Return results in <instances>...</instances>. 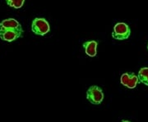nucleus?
I'll use <instances>...</instances> for the list:
<instances>
[{"label":"nucleus","instance_id":"nucleus-1","mask_svg":"<svg viewBox=\"0 0 148 122\" xmlns=\"http://www.w3.org/2000/svg\"><path fill=\"white\" fill-rule=\"evenodd\" d=\"M32 30L35 35L44 36L50 31V26L45 18L36 17L32 21Z\"/></svg>","mask_w":148,"mask_h":122},{"label":"nucleus","instance_id":"nucleus-2","mask_svg":"<svg viewBox=\"0 0 148 122\" xmlns=\"http://www.w3.org/2000/svg\"><path fill=\"white\" fill-rule=\"evenodd\" d=\"M131 35V29L128 25L123 22H119L114 26L112 37L117 40L127 39Z\"/></svg>","mask_w":148,"mask_h":122},{"label":"nucleus","instance_id":"nucleus-3","mask_svg":"<svg viewBox=\"0 0 148 122\" xmlns=\"http://www.w3.org/2000/svg\"><path fill=\"white\" fill-rule=\"evenodd\" d=\"M86 98L94 105H100L104 100L103 90L97 85H91L86 91Z\"/></svg>","mask_w":148,"mask_h":122},{"label":"nucleus","instance_id":"nucleus-4","mask_svg":"<svg viewBox=\"0 0 148 122\" xmlns=\"http://www.w3.org/2000/svg\"><path fill=\"white\" fill-rule=\"evenodd\" d=\"M120 83L122 85L127 87L128 89H135L139 83V79L138 75L134 73H127L125 72L121 75Z\"/></svg>","mask_w":148,"mask_h":122},{"label":"nucleus","instance_id":"nucleus-5","mask_svg":"<svg viewBox=\"0 0 148 122\" xmlns=\"http://www.w3.org/2000/svg\"><path fill=\"white\" fill-rule=\"evenodd\" d=\"M23 30H5L0 31V39L3 41L7 42H12L17 39L22 37Z\"/></svg>","mask_w":148,"mask_h":122},{"label":"nucleus","instance_id":"nucleus-6","mask_svg":"<svg viewBox=\"0 0 148 122\" xmlns=\"http://www.w3.org/2000/svg\"><path fill=\"white\" fill-rule=\"evenodd\" d=\"M5 30H23L21 25L14 18H8L0 22V31Z\"/></svg>","mask_w":148,"mask_h":122},{"label":"nucleus","instance_id":"nucleus-7","mask_svg":"<svg viewBox=\"0 0 148 122\" xmlns=\"http://www.w3.org/2000/svg\"><path fill=\"white\" fill-rule=\"evenodd\" d=\"M83 48L85 49V53L87 56L90 58H94L97 54V46L98 42L95 40H90L86 41L83 43Z\"/></svg>","mask_w":148,"mask_h":122},{"label":"nucleus","instance_id":"nucleus-8","mask_svg":"<svg viewBox=\"0 0 148 122\" xmlns=\"http://www.w3.org/2000/svg\"><path fill=\"white\" fill-rule=\"evenodd\" d=\"M138 77L140 83L148 86V67H143L139 70Z\"/></svg>","mask_w":148,"mask_h":122},{"label":"nucleus","instance_id":"nucleus-9","mask_svg":"<svg viewBox=\"0 0 148 122\" xmlns=\"http://www.w3.org/2000/svg\"><path fill=\"white\" fill-rule=\"evenodd\" d=\"M7 4L15 9H19L21 7H23L25 0H6Z\"/></svg>","mask_w":148,"mask_h":122},{"label":"nucleus","instance_id":"nucleus-10","mask_svg":"<svg viewBox=\"0 0 148 122\" xmlns=\"http://www.w3.org/2000/svg\"><path fill=\"white\" fill-rule=\"evenodd\" d=\"M122 122H131V121H126V120H123Z\"/></svg>","mask_w":148,"mask_h":122},{"label":"nucleus","instance_id":"nucleus-11","mask_svg":"<svg viewBox=\"0 0 148 122\" xmlns=\"http://www.w3.org/2000/svg\"><path fill=\"white\" fill-rule=\"evenodd\" d=\"M147 50H148V43H147Z\"/></svg>","mask_w":148,"mask_h":122}]
</instances>
